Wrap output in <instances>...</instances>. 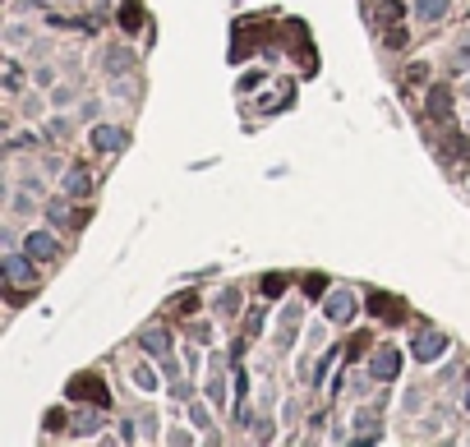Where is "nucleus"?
Listing matches in <instances>:
<instances>
[{
  "label": "nucleus",
  "mask_w": 470,
  "mask_h": 447,
  "mask_svg": "<svg viewBox=\"0 0 470 447\" xmlns=\"http://www.w3.org/2000/svg\"><path fill=\"white\" fill-rule=\"evenodd\" d=\"M55 254V240L46 231H33L28 235V258H51Z\"/></svg>",
  "instance_id": "6e6552de"
},
{
  "label": "nucleus",
  "mask_w": 470,
  "mask_h": 447,
  "mask_svg": "<svg viewBox=\"0 0 470 447\" xmlns=\"http://www.w3.org/2000/svg\"><path fill=\"white\" fill-rule=\"evenodd\" d=\"M429 115H434V120H448V115H452V97L443 88L429 92Z\"/></svg>",
  "instance_id": "9d476101"
},
{
  "label": "nucleus",
  "mask_w": 470,
  "mask_h": 447,
  "mask_svg": "<svg viewBox=\"0 0 470 447\" xmlns=\"http://www.w3.org/2000/svg\"><path fill=\"white\" fill-rule=\"evenodd\" d=\"M92 148H97V152H116V148H125V134L116 125H97V129H92Z\"/></svg>",
  "instance_id": "423d86ee"
},
{
  "label": "nucleus",
  "mask_w": 470,
  "mask_h": 447,
  "mask_svg": "<svg viewBox=\"0 0 470 447\" xmlns=\"http://www.w3.org/2000/svg\"><path fill=\"white\" fill-rule=\"evenodd\" d=\"M305 291H309V295H323V291H328V281H323V277H309Z\"/></svg>",
  "instance_id": "6ab92c4d"
},
{
  "label": "nucleus",
  "mask_w": 470,
  "mask_h": 447,
  "mask_svg": "<svg viewBox=\"0 0 470 447\" xmlns=\"http://www.w3.org/2000/svg\"><path fill=\"white\" fill-rule=\"evenodd\" d=\"M97 425H102L97 411H78L74 415V434H97Z\"/></svg>",
  "instance_id": "ddd939ff"
},
{
  "label": "nucleus",
  "mask_w": 470,
  "mask_h": 447,
  "mask_svg": "<svg viewBox=\"0 0 470 447\" xmlns=\"http://www.w3.org/2000/svg\"><path fill=\"white\" fill-rule=\"evenodd\" d=\"M466 411H470V392H466Z\"/></svg>",
  "instance_id": "aec40b11"
},
{
  "label": "nucleus",
  "mask_w": 470,
  "mask_h": 447,
  "mask_svg": "<svg viewBox=\"0 0 470 447\" xmlns=\"http://www.w3.org/2000/svg\"><path fill=\"white\" fill-rule=\"evenodd\" d=\"M5 277H10L14 286H28V281H33V263L19 258V254H10V258H5Z\"/></svg>",
  "instance_id": "0eeeda50"
},
{
  "label": "nucleus",
  "mask_w": 470,
  "mask_h": 447,
  "mask_svg": "<svg viewBox=\"0 0 470 447\" xmlns=\"http://www.w3.org/2000/svg\"><path fill=\"white\" fill-rule=\"evenodd\" d=\"M452 65H457V69H470V37L457 46V56H452Z\"/></svg>",
  "instance_id": "dca6fc26"
},
{
  "label": "nucleus",
  "mask_w": 470,
  "mask_h": 447,
  "mask_svg": "<svg viewBox=\"0 0 470 447\" xmlns=\"http://www.w3.org/2000/svg\"><path fill=\"white\" fill-rule=\"evenodd\" d=\"M396 369H401V350H392V346H383L378 355L369 360V374H373V378H396Z\"/></svg>",
  "instance_id": "20e7f679"
},
{
  "label": "nucleus",
  "mask_w": 470,
  "mask_h": 447,
  "mask_svg": "<svg viewBox=\"0 0 470 447\" xmlns=\"http://www.w3.org/2000/svg\"><path fill=\"white\" fill-rule=\"evenodd\" d=\"M120 23L130 28V33L143 23V5H139V0H125V5H120Z\"/></svg>",
  "instance_id": "f8f14e48"
},
{
  "label": "nucleus",
  "mask_w": 470,
  "mask_h": 447,
  "mask_svg": "<svg viewBox=\"0 0 470 447\" xmlns=\"http://www.w3.org/2000/svg\"><path fill=\"white\" fill-rule=\"evenodd\" d=\"M369 309L378 313V318H387V323H396V318H401V313H406V304L396 300V295H383V291H373V295H369Z\"/></svg>",
  "instance_id": "39448f33"
},
{
  "label": "nucleus",
  "mask_w": 470,
  "mask_h": 447,
  "mask_svg": "<svg viewBox=\"0 0 470 447\" xmlns=\"http://www.w3.org/2000/svg\"><path fill=\"white\" fill-rule=\"evenodd\" d=\"M410 350H415V360H424V364H429V360H438L443 350H448V336L434 332V327H424V332L415 336V346H410Z\"/></svg>",
  "instance_id": "f03ea898"
},
{
  "label": "nucleus",
  "mask_w": 470,
  "mask_h": 447,
  "mask_svg": "<svg viewBox=\"0 0 470 447\" xmlns=\"http://www.w3.org/2000/svg\"><path fill=\"white\" fill-rule=\"evenodd\" d=\"M69 397H92V402H106V392H102L97 378H74V383H69Z\"/></svg>",
  "instance_id": "1a4fd4ad"
},
{
  "label": "nucleus",
  "mask_w": 470,
  "mask_h": 447,
  "mask_svg": "<svg viewBox=\"0 0 470 447\" xmlns=\"http://www.w3.org/2000/svg\"><path fill=\"white\" fill-rule=\"evenodd\" d=\"M286 291V277H268L263 281V295H282Z\"/></svg>",
  "instance_id": "f3484780"
},
{
  "label": "nucleus",
  "mask_w": 470,
  "mask_h": 447,
  "mask_svg": "<svg viewBox=\"0 0 470 447\" xmlns=\"http://www.w3.org/2000/svg\"><path fill=\"white\" fill-rule=\"evenodd\" d=\"M65 190H69V194H88V171L74 166V171L65 176Z\"/></svg>",
  "instance_id": "4468645a"
},
{
  "label": "nucleus",
  "mask_w": 470,
  "mask_h": 447,
  "mask_svg": "<svg viewBox=\"0 0 470 447\" xmlns=\"http://www.w3.org/2000/svg\"><path fill=\"white\" fill-rule=\"evenodd\" d=\"M19 78H23V69L10 60V65H5V88H10V92H19Z\"/></svg>",
  "instance_id": "2eb2a0df"
},
{
  "label": "nucleus",
  "mask_w": 470,
  "mask_h": 447,
  "mask_svg": "<svg viewBox=\"0 0 470 447\" xmlns=\"http://www.w3.org/2000/svg\"><path fill=\"white\" fill-rule=\"evenodd\" d=\"M143 350H148V355L153 360H171V336H166V327L162 323H153V327H143Z\"/></svg>",
  "instance_id": "7ed1b4c3"
},
{
  "label": "nucleus",
  "mask_w": 470,
  "mask_h": 447,
  "mask_svg": "<svg viewBox=\"0 0 470 447\" xmlns=\"http://www.w3.org/2000/svg\"><path fill=\"white\" fill-rule=\"evenodd\" d=\"M125 65H130V51H111L106 56V69H125Z\"/></svg>",
  "instance_id": "a211bd4d"
},
{
  "label": "nucleus",
  "mask_w": 470,
  "mask_h": 447,
  "mask_svg": "<svg viewBox=\"0 0 470 447\" xmlns=\"http://www.w3.org/2000/svg\"><path fill=\"white\" fill-rule=\"evenodd\" d=\"M323 318L337 327H346L350 318H355V295L350 291H328V300H323Z\"/></svg>",
  "instance_id": "f257e3e1"
},
{
  "label": "nucleus",
  "mask_w": 470,
  "mask_h": 447,
  "mask_svg": "<svg viewBox=\"0 0 470 447\" xmlns=\"http://www.w3.org/2000/svg\"><path fill=\"white\" fill-rule=\"evenodd\" d=\"M448 5H452V0H415V14L434 23V19H443V14H448Z\"/></svg>",
  "instance_id": "9b49d317"
}]
</instances>
